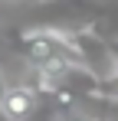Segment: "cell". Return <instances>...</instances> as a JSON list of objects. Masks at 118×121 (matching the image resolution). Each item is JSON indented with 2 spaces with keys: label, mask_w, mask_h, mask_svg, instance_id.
Here are the masks:
<instances>
[{
  "label": "cell",
  "mask_w": 118,
  "mask_h": 121,
  "mask_svg": "<svg viewBox=\"0 0 118 121\" xmlns=\"http://www.w3.org/2000/svg\"><path fill=\"white\" fill-rule=\"evenodd\" d=\"M36 98H33V92L30 88H7V95H3V105H0V111L7 115L10 121H30L36 115Z\"/></svg>",
  "instance_id": "6da1fadb"
},
{
  "label": "cell",
  "mask_w": 118,
  "mask_h": 121,
  "mask_svg": "<svg viewBox=\"0 0 118 121\" xmlns=\"http://www.w3.org/2000/svg\"><path fill=\"white\" fill-rule=\"evenodd\" d=\"M7 88H10V85H7V79H3V72H0V105H3V95H7Z\"/></svg>",
  "instance_id": "7a4b0ae2"
}]
</instances>
